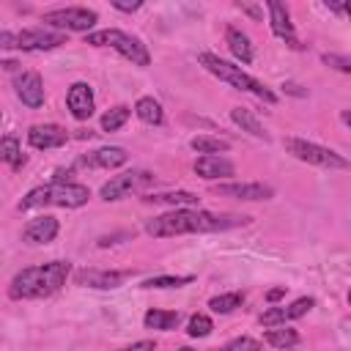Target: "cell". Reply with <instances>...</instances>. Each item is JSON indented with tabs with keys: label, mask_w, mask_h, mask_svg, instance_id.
Returning <instances> with one entry per match:
<instances>
[{
	"label": "cell",
	"mask_w": 351,
	"mask_h": 351,
	"mask_svg": "<svg viewBox=\"0 0 351 351\" xmlns=\"http://www.w3.org/2000/svg\"><path fill=\"white\" fill-rule=\"evenodd\" d=\"M250 225V217L244 214H217L203 208H173L167 214L145 219V233L154 239H170V236H186V233H217Z\"/></svg>",
	"instance_id": "cell-1"
},
{
	"label": "cell",
	"mask_w": 351,
	"mask_h": 351,
	"mask_svg": "<svg viewBox=\"0 0 351 351\" xmlns=\"http://www.w3.org/2000/svg\"><path fill=\"white\" fill-rule=\"evenodd\" d=\"M71 271L69 261H49V263H38V266H27L22 271H16L8 282V296L16 302L25 299H44L52 296L55 291L63 288L66 277Z\"/></svg>",
	"instance_id": "cell-2"
},
{
	"label": "cell",
	"mask_w": 351,
	"mask_h": 351,
	"mask_svg": "<svg viewBox=\"0 0 351 351\" xmlns=\"http://www.w3.org/2000/svg\"><path fill=\"white\" fill-rule=\"evenodd\" d=\"M90 200V189L77 181H49L44 186L30 189L19 200V211L41 208V206H58V208H80Z\"/></svg>",
	"instance_id": "cell-3"
},
{
	"label": "cell",
	"mask_w": 351,
	"mask_h": 351,
	"mask_svg": "<svg viewBox=\"0 0 351 351\" xmlns=\"http://www.w3.org/2000/svg\"><path fill=\"white\" fill-rule=\"evenodd\" d=\"M197 60H200V66H203L208 74H214L217 80L228 82L230 88H236V90H247V93H255V96H258V99H263L266 104H274V101H277V93H271L261 80H255L252 74H247L241 66H233V63L222 60V58H219V55H214V52H200V55H197Z\"/></svg>",
	"instance_id": "cell-4"
},
{
	"label": "cell",
	"mask_w": 351,
	"mask_h": 351,
	"mask_svg": "<svg viewBox=\"0 0 351 351\" xmlns=\"http://www.w3.org/2000/svg\"><path fill=\"white\" fill-rule=\"evenodd\" d=\"M85 44H93V47H112L118 55H123L126 60H132L134 66H148L151 63V52L148 47L137 38V36H129L123 30H93L85 36Z\"/></svg>",
	"instance_id": "cell-5"
},
{
	"label": "cell",
	"mask_w": 351,
	"mask_h": 351,
	"mask_svg": "<svg viewBox=\"0 0 351 351\" xmlns=\"http://www.w3.org/2000/svg\"><path fill=\"white\" fill-rule=\"evenodd\" d=\"M285 151L291 156H296L299 162H307V165H315V167H329V170H346L348 167V159L343 154H337L326 145L302 140V137H285Z\"/></svg>",
	"instance_id": "cell-6"
},
{
	"label": "cell",
	"mask_w": 351,
	"mask_h": 351,
	"mask_svg": "<svg viewBox=\"0 0 351 351\" xmlns=\"http://www.w3.org/2000/svg\"><path fill=\"white\" fill-rule=\"evenodd\" d=\"M154 184H156V176L151 170H126V173H118L110 181H104L101 189H99V197L112 203V200H121L132 192H143Z\"/></svg>",
	"instance_id": "cell-7"
},
{
	"label": "cell",
	"mask_w": 351,
	"mask_h": 351,
	"mask_svg": "<svg viewBox=\"0 0 351 351\" xmlns=\"http://www.w3.org/2000/svg\"><path fill=\"white\" fill-rule=\"evenodd\" d=\"M44 25L55 27V30H77V33H88L96 22H99V14L90 11V8H55V11H44L41 16Z\"/></svg>",
	"instance_id": "cell-8"
},
{
	"label": "cell",
	"mask_w": 351,
	"mask_h": 351,
	"mask_svg": "<svg viewBox=\"0 0 351 351\" xmlns=\"http://www.w3.org/2000/svg\"><path fill=\"white\" fill-rule=\"evenodd\" d=\"M129 277H132V271H126V269H82V271H77V274H74L77 285L99 288V291L121 288Z\"/></svg>",
	"instance_id": "cell-9"
},
{
	"label": "cell",
	"mask_w": 351,
	"mask_h": 351,
	"mask_svg": "<svg viewBox=\"0 0 351 351\" xmlns=\"http://www.w3.org/2000/svg\"><path fill=\"white\" fill-rule=\"evenodd\" d=\"M60 44H66V36L55 33V30L27 27V30L16 33V49H25V52H47V49H55Z\"/></svg>",
	"instance_id": "cell-10"
},
{
	"label": "cell",
	"mask_w": 351,
	"mask_h": 351,
	"mask_svg": "<svg viewBox=\"0 0 351 351\" xmlns=\"http://www.w3.org/2000/svg\"><path fill=\"white\" fill-rule=\"evenodd\" d=\"M214 192L219 197H233V200H269V197H274V189L269 184H261V181H230V184L214 186Z\"/></svg>",
	"instance_id": "cell-11"
},
{
	"label": "cell",
	"mask_w": 351,
	"mask_h": 351,
	"mask_svg": "<svg viewBox=\"0 0 351 351\" xmlns=\"http://www.w3.org/2000/svg\"><path fill=\"white\" fill-rule=\"evenodd\" d=\"M66 140H69V132L58 123H33L27 129V143L38 151L60 148V145H66Z\"/></svg>",
	"instance_id": "cell-12"
},
{
	"label": "cell",
	"mask_w": 351,
	"mask_h": 351,
	"mask_svg": "<svg viewBox=\"0 0 351 351\" xmlns=\"http://www.w3.org/2000/svg\"><path fill=\"white\" fill-rule=\"evenodd\" d=\"M126 162H129L126 148H121V145H104V148H96L90 154H82L77 159V167H104V170H112V167H121Z\"/></svg>",
	"instance_id": "cell-13"
},
{
	"label": "cell",
	"mask_w": 351,
	"mask_h": 351,
	"mask_svg": "<svg viewBox=\"0 0 351 351\" xmlns=\"http://www.w3.org/2000/svg\"><path fill=\"white\" fill-rule=\"evenodd\" d=\"M266 8H269V25H271V33H274L277 38L288 41L293 49H299L302 44H299V38H296V30H293V22H291L288 8H285L280 0H269Z\"/></svg>",
	"instance_id": "cell-14"
},
{
	"label": "cell",
	"mask_w": 351,
	"mask_h": 351,
	"mask_svg": "<svg viewBox=\"0 0 351 351\" xmlns=\"http://www.w3.org/2000/svg\"><path fill=\"white\" fill-rule=\"evenodd\" d=\"M66 107H69V112H71L77 121H88V118L93 115V107H96V101H93V88H90L88 82H74V85L69 88V93H66Z\"/></svg>",
	"instance_id": "cell-15"
},
{
	"label": "cell",
	"mask_w": 351,
	"mask_h": 351,
	"mask_svg": "<svg viewBox=\"0 0 351 351\" xmlns=\"http://www.w3.org/2000/svg\"><path fill=\"white\" fill-rule=\"evenodd\" d=\"M14 88H16V96L22 99V104H27V107H41L44 104V80H41L38 71L16 74Z\"/></svg>",
	"instance_id": "cell-16"
},
{
	"label": "cell",
	"mask_w": 351,
	"mask_h": 351,
	"mask_svg": "<svg viewBox=\"0 0 351 351\" xmlns=\"http://www.w3.org/2000/svg\"><path fill=\"white\" fill-rule=\"evenodd\" d=\"M58 230H60V222L52 214H41V217H36V219H30L25 225L22 239L27 244H49V241H55Z\"/></svg>",
	"instance_id": "cell-17"
},
{
	"label": "cell",
	"mask_w": 351,
	"mask_h": 351,
	"mask_svg": "<svg viewBox=\"0 0 351 351\" xmlns=\"http://www.w3.org/2000/svg\"><path fill=\"white\" fill-rule=\"evenodd\" d=\"M195 173L206 181H214V178H230L236 176V165L219 154H206V156H197L195 159Z\"/></svg>",
	"instance_id": "cell-18"
},
{
	"label": "cell",
	"mask_w": 351,
	"mask_h": 351,
	"mask_svg": "<svg viewBox=\"0 0 351 351\" xmlns=\"http://www.w3.org/2000/svg\"><path fill=\"white\" fill-rule=\"evenodd\" d=\"M143 200L145 203H156V206H173V208H189V206H197L200 203V197L195 192H186V189L156 192V195H145Z\"/></svg>",
	"instance_id": "cell-19"
},
{
	"label": "cell",
	"mask_w": 351,
	"mask_h": 351,
	"mask_svg": "<svg viewBox=\"0 0 351 351\" xmlns=\"http://www.w3.org/2000/svg\"><path fill=\"white\" fill-rule=\"evenodd\" d=\"M225 41H228V49H230L241 63H252L255 49H252V41H250L247 33H241V30L233 27V25H228V30H225Z\"/></svg>",
	"instance_id": "cell-20"
},
{
	"label": "cell",
	"mask_w": 351,
	"mask_h": 351,
	"mask_svg": "<svg viewBox=\"0 0 351 351\" xmlns=\"http://www.w3.org/2000/svg\"><path fill=\"white\" fill-rule=\"evenodd\" d=\"M230 121H233L241 132H247V134H252V137H258V140H269V132H266L263 123L252 115V110H247V107H233V110H230Z\"/></svg>",
	"instance_id": "cell-21"
},
{
	"label": "cell",
	"mask_w": 351,
	"mask_h": 351,
	"mask_svg": "<svg viewBox=\"0 0 351 351\" xmlns=\"http://www.w3.org/2000/svg\"><path fill=\"white\" fill-rule=\"evenodd\" d=\"M145 329H159V332H173L181 324V313L178 310H148L143 315Z\"/></svg>",
	"instance_id": "cell-22"
},
{
	"label": "cell",
	"mask_w": 351,
	"mask_h": 351,
	"mask_svg": "<svg viewBox=\"0 0 351 351\" xmlns=\"http://www.w3.org/2000/svg\"><path fill=\"white\" fill-rule=\"evenodd\" d=\"M134 115L148 126H159L165 121V110L154 96H140L137 104H134Z\"/></svg>",
	"instance_id": "cell-23"
},
{
	"label": "cell",
	"mask_w": 351,
	"mask_h": 351,
	"mask_svg": "<svg viewBox=\"0 0 351 351\" xmlns=\"http://www.w3.org/2000/svg\"><path fill=\"white\" fill-rule=\"evenodd\" d=\"M189 145H192V151H197V154H225L228 148H230V143L228 140H222V137H211V134H197V137H192L189 140Z\"/></svg>",
	"instance_id": "cell-24"
},
{
	"label": "cell",
	"mask_w": 351,
	"mask_h": 351,
	"mask_svg": "<svg viewBox=\"0 0 351 351\" xmlns=\"http://www.w3.org/2000/svg\"><path fill=\"white\" fill-rule=\"evenodd\" d=\"M266 343L269 346H274V348H291V346H296L302 337H299V332L296 329H288V326H271V329H266Z\"/></svg>",
	"instance_id": "cell-25"
},
{
	"label": "cell",
	"mask_w": 351,
	"mask_h": 351,
	"mask_svg": "<svg viewBox=\"0 0 351 351\" xmlns=\"http://www.w3.org/2000/svg\"><path fill=\"white\" fill-rule=\"evenodd\" d=\"M0 162H8L14 170H19V167L25 165V156H22V151H19V140H16L14 134L0 137Z\"/></svg>",
	"instance_id": "cell-26"
},
{
	"label": "cell",
	"mask_w": 351,
	"mask_h": 351,
	"mask_svg": "<svg viewBox=\"0 0 351 351\" xmlns=\"http://www.w3.org/2000/svg\"><path fill=\"white\" fill-rule=\"evenodd\" d=\"M244 304V293H239V291H230V293H219V296H211L208 299V307L214 310V313H233L236 307H241Z\"/></svg>",
	"instance_id": "cell-27"
},
{
	"label": "cell",
	"mask_w": 351,
	"mask_h": 351,
	"mask_svg": "<svg viewBox=\"0 0 351 351\" xmlns=\"http://www.w3.org/2000/svg\"><path fill=\"white\" fill-rule=\"evenodd\" d=\"M195 277L192 274H156V277H148L143 280V288H181V285H189Z\"/></svg>",
	"instance_id": "cell-28"
},
{
	"label": "cell",
	"mask_w": 351,
	"mask_h": 351,
	"mask_svg": "<svg viewBox=\"0 0 351 351\" xmlns=\"http://www.w3.org/2000/svg\"><path fill=\"white\" fill-rule=\"evenodd\" d=\"M129 115H132V110H129L126 104H118V107H112V110H107V112L101 115V129H104V132H118V129L129 121Z\"/></svg>",
	"instance_id": "cell-29"
},
{
	"label": "cell",
	"mask_w": 351,
	"mask_h": 351,
	"mask_svg": "<svg viewBox=\"0 0 351 351\" xmlns=\"http://www.w3.org/2000/svg\"><path fill=\"white\" fill-rule=\"evenodd\" d=\"M211 329H214V321H211L206 313H195V315L189 318V324H186V335H189V337H208Z\"/></svg>",
	"instance_id": "cell-30"
},
{
	"label": "cell",
	"mask_w": 351,
	"mask_h": 351,
	"mask_svg": "<svg viewBox=\"0 0 351 351\" xmlns=\"http://www.w3.org/2000/svg\"><path fill=\"white\" fill-rule=\"evenodd\" d=\"M285 321H291L285 307H269V310L261 313V324L269 326V329H271V326H285Z\"/></svg>",
	"instance_id": "cell-31"
},
{
	"label": "cell",
	"mask_w": 351,
	"mask_h": 351,
	"mask_svg": "<svg viewBox=\"0 0 351 351\" xmlns=\"http://www.w3.org/2000/svg\"><path fill=\"white\" fill-rule=\"evenodd\" d=\"M214 351H261V343L255 337H236V340H230Z\"/></svg>",
	"instance_id": "cell-32"
},
{
	"label": "cell",
	"mask_w": 351,
	"mask_h": 351,
	"mask_svg": "<svg viewBox=\"0 0 351 351\" xmlns=\"http://www.w3.org/2000/svg\"><path fill=\"white\" fill-rule=\"evenodd\" d=\"M313 304H315V299H313V296H299L296 302H291V304L285 307V310H288V318H291V321H293V318H302L304 313H310V307H313Z\"/></svg>",
	"instance_id": "cell-33"
},
{
	"label": "cell",
	"mask_w": 351,
	"mask_h": 351,
	"mask_svg": "<svg viewBox=\"0 0 351 351\" xmlns=\"http://www.w3.org/2000/svg\"><path fill=\"white\" fill-rule=\"evenodd\" d=\"M321 60H324L326 66H332V69H337V71H343V74H348V71H351V60H348L346 55H335V52H324V55H321Z\"/></svg>",
	"instance_id": "cell-34"
},
{
	"label": "cell",
	"mask_w": 351,
	"mask_h": 351,
	"mask_svg": "<svg viewBox=\"0 0 351 351\" xmlns=\"http://www.w3.org/2000/svg\"><path fill=\"white\" fill-rule=\"evenodd\" d=\"M0 49H16V33L0 30Z\"/></svg>",
	"instance_id": "cell-35"
},
{
	"label": "cell",
	"mask_w": 351,
	"mask_h": 351,
	"mask_svg": "<svg viewBox=\"0 0 351 351\" xmlns=\"http://www.w3.org/2000/svg\"><path fill=\"white\" fill-rule=\"evenodd\" d=\"M154 348H156L154 340H137V343H132L126 348H118V351H154Z\"/></svg>",
	"instance_id": "cell-36"
},
{
	"label": "cell",
	"mask_w": 351,
	"mask_h": 351,
	"mask_svg": "<svg viewBox=\"0 0 351 351\" xmlns=\"http://www.w3.org/2000/svg\"><path fill=\"white\" fill-rule=\"evenodd\" d=\"M143 3L140 0H132V3H123V0H112V8H118V11H126V14H132V11H137Z\"/></svg>",
	"instance_id": "cell-37"
},
{
	"label": "cell",
	"mask_w": 351,
	"mask_h": 351,
	"mask_svg": "<svg viewBox=\"0 0 351 351\" xmlns=\"http://www.w3.org/2000/svg\"><path fill=\"white\" fill-rule=\"evenodd\" d=\"M282 296H285V285H280V288H271V291L266 293V302H271V304H274V302H280Z\"/></svg>",
	"instance_id": "cell-38"
},
{
	"label": "cell",
	"mask_w": 351,
	"mask_h": 351,
	"mask_svg": "<svg viewBox=\"0 0 351 351\" xmlns=\"http://www.w3.org/2000/svg\"><path fill=\"white\" fill-rule=\"evenodd\" d=\"M282 88H285V90H288V93H293V96H307V90H302V88H299V85H296V82H285V85H282Z\"/></svg>",
	"instance_id": "cell-39"
},
{
	"label": "cell",
	"mask_w": 351,
	"mask_h": 351,
	"mask_svg": "<svg viewBox=\"0 0 351 351\" xmlns=\"http://www.w3.org/2000/svg\"><path fill=\"white\" fill-rule=\"evenodd\" d=\"M239 8H241V11H247L250 16H255V19H261V11H258V8H252V5H244V3H239Z\"/></svg>",
	"instance_id": "cell-40"
},
{
	"label": "cell",
	"mask_w": 351,
	"mask_h": 351,
	"mask_svg": "<svg viewBox=\"0 0 351 351\" xmlns=\"http://www.w3.org/2000/svg\"><path fill=\"white\" fill-rule=\"evenodd\" d=\"M77 137L85 140V137H93V132H90V129H77Z\"/></svg>",
	"instance_id": "cell-41"
},
{
	"label": "cell",
	"mask_w": 351,
	"mask_h": 351,
	"mask_svg": "<svg viewBox=\"0 0 351 351\" xmlns=\"http://www.w3.org/2000/svg\"><path fill=\"white\" fill-rule=\"evenodd\" d=\"M176 351H195L192 346H181V348H176Z\"/></svg>",
	"instance_id": "cell-42"
},
{
	"label": "cell",
	"mask_w": 351,
	"mask_h": 351,
	"mask_svg": "<svg viewBox=\"0 0 351 351\" xmlns=\"http://www.w3.org/2000/svg\"><path fill=\"white\" fill-rule=\"evenodd\" d=\"M0 121H3V112H0Z\"/></svg>",
	"instance_id": "cell-43"
}]
</instances>
